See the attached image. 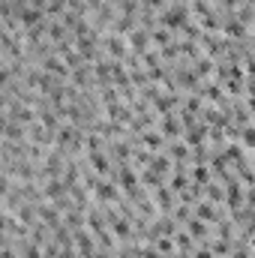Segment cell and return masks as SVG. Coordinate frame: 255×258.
I'll return each instance as SVG.
<instances>
[{
    "label": "cell",
    "mask_w": 255,
    "mask_h": 258,
    "mask_svg": "<svg viewBox=\"0 0 255 258\" xmlns=\"http://www.w3.org/2000/svg\"><path fill=\"white\" fill-rule=\"evenodd\" d=\"M159 132H162L165 138H168V135H171V138L180 135V123H177V117H174V114H165V117L159 120Z\"/></svg>",
    "instance_id": "8992f818"
},
{
    "label": "cell",
    "mask_w": 255,
    "mask_h": 258,
    "mask_svg": "<svg viewBox=\"0 0 255 258\" xmlns=\"http://www.w3.org/2000/svg\"><path fill=\"white\" fill-rule=\"evenodd\" d=\"M195 258H216V252H213V249H198Z\"/></svg>",
    "instance_id": "7402d4cb"
},
{
    "label": "cell",
    "mask_w": 255,
    "mask_h": 258,
    "mask_svg": "<svg viewBox=\"0 0 255 258\" xmlns=\"http://www.w3.org/2000/svg\"><path fill=\"white\" fill-rule=\"evenodd\" d=\"M186 231H189L192 237H204V234H207L204 219H198V216H195V219H189V222H186Z\"/></svg>",
    "instance_id": "30bf717a"
},
{
    "label": "cell",
    "mask_w": 255,
    "mask_h": 258,
    "mask_svg": "<svg viewBox=\"0 0 255 258\" xmlns=\"http://www.w3.org/2000/svg\"><path fill=\"white\" fill-rule=\"evenodd\" d=\"M126 39H129V48L132 51H138V54H144V48H147L153 39H150V33L147 30H144V27H135L129 36H126Z\"/></svg>",
    "instance_id": "277c9868"
},
{
    "label": "cell",
    "mask_w": 255,
    "mask_h": 258,
    "mask_svg": "<svg viewBox=\"0 0 255 258\" xmlns=\"http://www.w3.org/2000/svg\"><path fill=\"white\" fill-rule=\"evenodd\" d=\"M171 189H177V192H186L189 189V180H186V171L183 168H177V174L171 177Z\"/></svg>",
    "instance_id": "ba28073f"
},
{
    "label": "cell",
    "mask_w": 255,
    "mask_h": 258,
    "mask_svg": "<svg viewBox=\"0 0 255 258\" xmlns=\"http://www.w3.org/2000/svg\"><path fill=\"white\" fill-rule=\"evenodd\" d=\"M210 69H213V60L210 57H198L195 60V72H198V75H210Z\"/></svg>",
    "instance_id": "2e32d148"
},
{
    "label": "cell",
    "mask_w": 255,
    "mask_h": 258,
    "mask_svg": "<svg viewBox=\"0 0 255 258\" xmlns=\"http://www.w3.org/2000/svg\"><path fill=\"white\" fill-rule=\"evenodd\" d=\"M213 252L216 255H228V240H216L213 243Z\"/></svg>",
    "instance_id": "44dd1931"
},
{
    "label": "cell",
    "mask_w": 255,
    "mask_h": 258,
    "mask_svg": "<svg viewBox=\"0 0 255 258\" xmlns=\"http://www.w3.org/2000/svg\"><path fill=\"white\" fill-rule=\"evenodd\" d=\"M174 219H177V222H189V219H192V216H189V204H180V207L174 210Z\"/></svg>",
    "instance_id": "ffe728a7"
},
{
    "label": "cell",
    "mask_w": 255,
    "mask_h": 258,
    "mask_svg": "<svg viewBox=\"0 0 255 258\" xmlns=\"http://www.w3.org/2000/svg\"><path fill=\"white\" fill-rule=\"evenodd\" d=\"M156 207L159 210H171L174 207V189H168L165 183H162V186H156Z\"/></svg>",
    "instance_id": "5b68a950"
},
{
    "label": "cell",
    "mask_w": 255,
    "mask_h": 258,
    "mask_svg": "<svg viewBox=\"0 0 255 258\" xmlns=\"http://www.w3.org/2000/svg\"><path fill=\"white\" fill-rule=\"evenodd\" d=\"M171 156H174L177 162H183V159L189 156V147H186V144H180V141H174V144H171Z\"/></svg>",
    "instance_id": "4fadbf2b"
},
{
    "label": "cell",
    "mask_w": 255,
    "mask_h": 258,
    "mask_svg": "<svg viewBox=\"0 0 255 258\" xmlns=\"http://www.w3.org/2000/svg\"><path fill=\"white\" fill-rule=\"evenodd\" d=\"M93 198H96V201H105V204L120 201V186H114L111 180H99L96 189H93Z\"/></svg>",
    "instance_id": "6da1fadb"
},
{
    "label": "cell",
    "mask_w": 255,
    "mask_h": 258,
    "mask_svg": "<svg viewBox=\"0 0 255 258\" xmlns=\"http://www.w3.org/2000/svg\"><path fill=\"white\" fill-rule=\"evenodd\" d=\"M225 33L237 39V36H243V33H246V24H243L240 18H234V21H228V24H225Z\"/></svg>",
    "instance_id": "7c38bea8"
},
{
    "label": "cell",
    "mask_w": 255,
    "mask_h": 258,
    "mask_svg": "<svg viewBox=\"0 0 255 258\" xmlns=\"http://www.w3.org/2000/svg\"><path fill=\"white\" fill-rule=\"evenodd\" d=\"M234 258H249V249H246V246H237V252H234Z\"/></svg>",
    "instance_id": "603a6c76"
},
{
    "label": "cell",
    "mask_w": 255,
    "mask_h": 258,
    "mask_svg": "<svg viewBox=\"0 0 255 258\" xmlns=\"http://www.w3.org/2000/svg\"><path fill=\"white\" fill-rule=\"evenodd\" d=\"M240 144H243V147H255V126L240 129Z\"/></svg>",
    "instance_id": "9a60e30c"
},
{
    "label": "cell",
    "mask_w": 255,
    "mask_h": 258,
    "mask_svg": "<svg viewBox=\"0 0 255 258\" xmlns=\"http://www.w3.org/2000/svg\"><path fill=\"white\" fill-rule=\"evenodd\" d=\"M150 39H153V45H162V48H168V45H171V30H165V27H156V30L150 33Z\"/></svg>",
    "instance_id": "52a82bcc"
},
{
    "label": "cell",
    "mask_w": 255,
    "mask_h": 258,
    "mask_svg": "<svg viewBox=\"0 0 255 258\" xmlns=\"http://www.w3.org/2000/svg\"><path fill=\"white\" fill-rule=\"evenodd\" d=\"M192 177H195L198 186H207V180H210V174H207V168H204V165H195V168H192Z\"/></svg>",
    "instance_id": "e0dca14e"
},
{
    "label": "cell",
    "mask_w": 255,
    "mask_h": 258,
    "mask_svg": "<svg viewBox=\"0 0 255 258\" xmlns=\"http://www.w3.org/2000/svg\"><path fill=\"white\" fill-rule=\"evenodd\" d=\"M141 141H144V147H153V150H159V147H162V132H144Z\"/></svg>",
    "instance_id": "8fae6325"
},
{
    "label": "cell",
    "mask_w": 255,
    "mask_h": 258,
    "mask_svg": "<svg viewBox=\"0 0 255 258\" xmlns=\"http://www.w3.org/2000/svg\"><path fill=\"white\" fill-rule=\"evenodd\" d=\"M168 258H171V255H168Z\"/></svg>",
    "instance_id": "d4e9b609"
},
{
    "label": "cell",
    "mask_w": 255,
    "mask_h": 258,
    "mask_svg": "<svg viewBox=\"0 0 255 258\" xmlns=\"http://www.w3.org/2000/svg\"><path fill=\"white\" fill-rule=\"evenodd\" d=\"M102 45H105L108 57H126L129 54V39H120V36H114V33H108L102 39Z\"/></svg>",
    "instance_id": "7a4b0ae2"
},
{
    "label": "cell",
    "mask_w": 255,
    "mask_h": 258,
    "mask_svg": "<svg viewBox=\"0 0 255 258\" xmlns=\"http://www.w3.org/2000/svg\"><path fill=\"white\" fill-rule=\"evenodd\" d=\"M174 243H177L180 249H189V246H192V234H189V231H177V234H174Z\"/></svg>",
    "instance_id": "ac0fdd59"
},
{
    "label": "cell",
    "mask_w": 255,
    "mask_h": 258,
    "mask_svg": "<svg viewBox=\"0 0 255 258\" xmlns=\"http://www.w3.org/2000/svg\"><path fill=\"white\" fill-rule=\"evenodd\" d=\"M138 177H141V174H135L129 165H120V171H117V177H114V180H117V186H120V189L135 192V189H138Z\"/></svg>",
    "instance_id": "3957f363"
},
{
    "label": "cell",
    "mask_w": 255,
    "mask_h": 258,
    "mask_svg": "<svg viewBox=\"0 0 255 258\" xmlns=\"http://www.w3.org/2000/svg\"><path fill=\"white\" fill-rule=\"evenodd\" d=\"M195 213H198V219H204V222H210V219H216V207H213V204H207V201H198Z\"/></svg>",
    "instance_id": "9c48e42d"
},
{
    "label": "cell",
    "mask_w": 255,
    "mask_h": 258,
    "mask_svg": "<svg viewBox=\"0 0 255 258\" xmlns=\"http://www.w3.org/2000/svg\"><path fill=\"white\" fill-rule=\"evenodd\" d=\"M174 246H177V243H174V240H171V237H162V240H159V243H156V249H159V252H162V255H171V252H174Z\"/></svg>",
    "instance_id": "d6986e66"
},
{
    "label": "cell",
    "mask_w": 255,
    "mask_h": 258,
    "mask_svg": "<svg viewBox=\"0 0 255 258\" xmlns=\"http://www.w3.org/2000/svg\"><path fill=\"white\" fill-rule=\"evenodd\" d=\"M249 93H252V96H255V78H252V84H249Z\"/></svg>",
    "instance_id": "cb8c5ba5"
},
{
    "label": "cell",
    "mask_w": 255,
    "mask_h": 258,
    "mask_svg": "<svg viewBox=\"0 0 255 258\" xmlns=\"http://www.w3.org/2000/svg\"><path fill=\"white\" fill-rule=\"evenodd\" d=\"M150 168H156L159 174H165V171H171V159H168V156H153Z\"/></svg>",
    "instance_id": "5bb4252c"
}]
</instances>
